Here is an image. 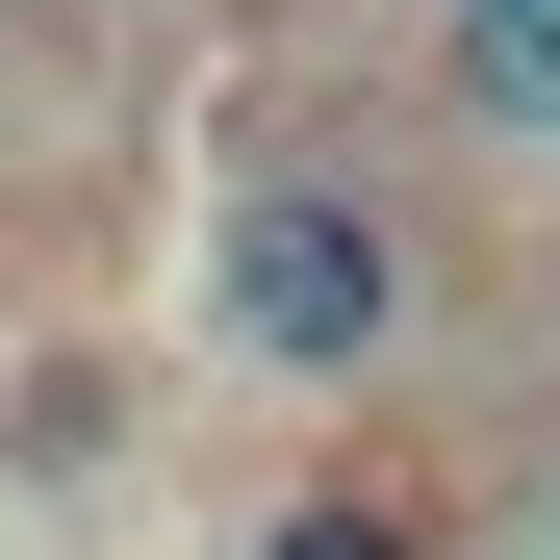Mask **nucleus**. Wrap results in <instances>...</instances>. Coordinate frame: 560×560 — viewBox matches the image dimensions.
Wrapping results in <instances>:
<instances>
[{
  "instance_id": "f257e3e1",
  "label": "nucleus",
  "mask_w": 560,
  "mask_h": 560,
  "mask_svg": "<svg viewBox=\"0 0 560 560\" xmlns=\"http://www.w3.org/2000/svg\"><path fill=\"white\" fill-rule=\"evenodd\" d=\"M205 306H230L255 383H383V357H408V230L357 205V178H230Z\"/></svg>"
},
{
  "instance_id": "f03ea898",
  "label": "nucleus",
  "mask_w": 560,
  "mask_h": 560,
  "mask_svg": "<svg viewBox=\"0 0 560 560\" xmlns=\"http://www.w3.org/2000/svg\"><path fill=\"white\" fill-rule=\"evenodd\" d=\"M255 560H433V535H408V510H357V485H306V510H280Z\"/></svg>"
},
{
  "instance_id": "7ed1b4c3",
  "label": "nucleus",
  "mask_w": 560,
  "mask_h": 560,
  "mask_svg": "<svg viewBox=\"0 0 560 560\" xmlns=\"http://www.w3.org/2000/svg\"><path fill=\"white\" fill-rule=\"evenodd\" d=\"M458 26H560V0H458Z\"/></svg>"
}]
</instances>
